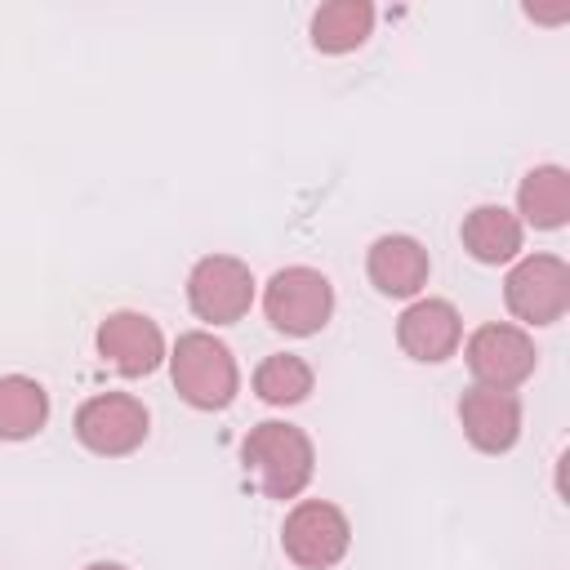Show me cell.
Listing matches in <instances>:
<instances>
[{
    "mask_svg": "<svg viewBox=\"0 0 570 570\" xmlns=\"http://www.w3.org/2000/svg\"><path fill=\"white\" fill-rule=\"evenodd\" d=\"M396 343H401V352L410 361L441 365L463 343V316H459V307L450 298H414L396 316Z\"/></svg>",
    "mask_w": 570,
    "mask_h": 570,
    "instance_id": "30bf717a",
    "label": "cell"
},
{
    "mask_svg": "<svg viewBox=\"0 0 570 570\" xmlns=\"http://www.w3.org/2000/svg\"><path fill=\"white\" fill-rule=\"evenodd\" d=\"M49 423V392L40 379L4 374L0 379V441H27Z\"/></svg>",
    "mask_w": 570,
    "mask_h": 570,
    "instance_id": "2e32d148",
    "label": "cell"
},
{
    "mask_svg": "<svg viewBox=\"0 0 570 570\" xmlns=\"http://www.w3.org/2000/svg\"><path fill=\"white\" fill-rule=\"evenodd\" d=\"M365 272H370V285L387 298H414L423 285H428V272H432V258L428 249L414 240V236H379L365 254Z\"/></svg>",
    "mask_w": 570,
    "mask_h": 570,
    "instance_id": "7c38bea8",
    "label": "cell"
},
{
    "mask_svg": "<svg viewBox=\"0 0 570 570\" xmlns=\"http://www.w3.org/2000/svg\"><path fill=\"white\" fill-rule=\"evenodd\" d=\"M503 303L521 325H557L570 307V267L557 254H525L503 276Z\"/></svg>",
    "mask_w": 570,
    "mask_h": 570,
    "instance_id": "5b68a950",
    "label": "cell"
},
{
    "mask_svg": "<svg viewBox=\"0 0 570 570\" xmlns=\"http://www.w3.org/2000/svg\"><path fill=\"white\" fill-rule=\"evenodd\" d=\"M463 361L476 379V387H521L534 365H539V352H534V338L512 325V321H490L481 330H472L468 347H463Z\"/></svg>",
    "mask_w": 570,
    "mask_h": 570,
    "instance_id": "ba28073f",
    "label": "cell"
},
{
    "mask_svg": "<svg viewBox=\"0 0 570 570\" xmlns=\"http://www.w3.org/2000/svg\"><path fill=\"white\" fill-rule=\"evenodd\" d=\"M459 423L481 454H508L521 436V396L508 387H468L459 396Z\"/></svg>",
    "mask_w": 570,
    "mask_h": 570,
    "instance_id": "8fae6325",
    "label": "cell"
},
{
    "mask_svg": "<svg viewBox=\"0 0 570 570\" xmlns=\"http://www.w3.org/2000/svg\"><path fill=\"white\" fill-rule=\"evenodd\" d=\"M85 570H129V566H120V561H94V566H85Z\"/></svg>",
    "mask_w": 570,
    "mask_h": 570,
    "instance_id": "ac0fdd59",
    "label": "cell"
},
{
    "mask_svg": "<svg viewBox=\"0 0 570 570\" xmlns=\"http://www.w3.org/2000/svg\"><path fill=\"white\" fill-rule=\"evenodd\" d=\"M76 441L102 459H120V454H134L142 441H147V428H151V414L138 396L129 392H98L89 396L80 410H76Z\"/></svg>",
    "mask_w": 570,
    "mask_h": 570,
    "instance_id": "8992f818",
    "label": "cell"
},
{
    "mask_svg": "<svg viewBox=\"0 0 570 570\" xmlns=\"http://www.w3.org/2000/svg\"><path fill=\"white\" fill-rule=\"evenodd\" d=\"M187 303L205 325H236L254 307V272L232 254H205L187 272Z\"/></svg>",
    "mask_w": 570,
    "mask_h": 570,
    "instance_id": "52a82bcc",
    "label": "cell"
},
{
    "mask_svg": "<svg viewBox=\"0 0 570 570\" xmlns=\"http://www.w3.org/2000/svg\"><path fill=\"white\" fill-rule=\"evenodd\" d=\"M169 379L174 392L191 405V410H227L240 392V370L236 356L223 338H214L209 330H187L178 334V343L169 347Z\"/></svg>",
    "mask_w": 570,
    "mask_h": 570,
    "instance_id": "6da1fadb",
    "label": "cell"
},
{
    "mask_svg": "<svg viewBox=\"0 0 570 570\" xmlns=\"http://www.w3.org/2000/svg\"><path fill=\"white\" fill-rule=\"evenodd\" d=\"M312 45L321 53H352L374 31V4L370 0H330L312 13Z\"/></svg>",
    "mask_w": 570,
    "mask_h": 570,
    "instance_id": "9a60e30c",
    "label": "cell"
},
{
    "mask_svg": "<svg viewBox=\"0 0 570 570\" xmlns=\"http://www.w3.org/2000/svg\"><path fill=\"white\" fill-rule=\"evenodd\" d=\"M263 316L289 338H307L334 316V285L316 267H281L263 285Z\"/></svg>",
    "mask_w": 570,
    "mask_h": 570,
    "instance_id": "3957f363",
    "label": "cell"
},
{
    "mask_svg": "<svg viewBox=\"0 0 570 570\" xmlns=\"http://www.w3.org/2000/svg\"><path fill=\"white\" fill-rule=\"evenodd\" d=\"M240 459L254 468L267 499H298L316 472L312 436L294 423H281V419L254 423L240 441Z\"/></svg>",
    "mask_w": 570,
    "mask_h": 570,
    "instance_id": "7a4b0ae2",
    "label": "cell"
},
{
    "mask_svg": "<svg viewBox=\"0 0 570 570\" xmlns=\"http://www.w3.org/2000/svg\"><path fill=\"white\" fill-rule=\"evenodd\" d=\"M94 343H98V356L116 374H125V379H142V374L160 370V361L169 356L160 325L151 316H142V312H111V316H102Z\"/></svg>",
    "mask_w": 570,
    "mask_h": 570,
    "instance_id": "9c48e42d",
    "label": "cell"
},
{
    "mask_svg": "<svg viewBox=\"0 0 570 570\" xmlns=\"http://www.w3.org/2000/svg\"><path fill=\"white\" fill-rule=\"evenodd\" d=\"M281 548L294 566L303 570H330L347 557L352 548V521L338 503L330 499H298L289 512H285V525H281Z\"/></svg>",
    "mask_w": 570,
    "mask_h": 570,
    "instance_id": "277c9868",
    "label": "cell"
},
{
    "mask_svg": "<svg viewBox=\"0 0 570 570\" xmlns=\"http://www.w3.org/2000/svg\"><path fill=\"white\" fill-rule=\"evenodd\" d=\"M312 383H316L312 379V365L303 356H294V352H272L254 370V392L267 405H298V401H307Z\"/></svg>",
    "mask_w": 570,
    "mask_h": 570,
    "instance_id": "e0dca14e",
    "label": "cell"
},
{
    "mask_svg": "<svg viewBox=\"0 0 570 570\" xmlns=\"http://www.w3.org/2000/svg\"><path fill=\"white\" fill-rule=\"evenodd\" d=\"M517 218L521 227L557 232L570 223V174L561 165H534L517 187Z\"/></svg>",
    "mask_w": 570,
    "mask_h": 570,
    "instance_id": "5bb4252c",
    "label": "cell"
},
{
    "mask_svg": "<svg viewBox=\"0 0 570 570\" xmlns=\"http://www.w3.org/2000/svg\"><path fill=\"white\" fill-rule=\"evenodd\" d=\"M459 236H463V249L476 263H485V267L512 263L521 254V245H525L521 218L512 209H503V205H476V209H468Z\"/></svg>",
    "mask_w": 570,
    "mask_h": 570,
    "instance_id": "4fadbf2b",
    "label": "cell"
}]
</instances>
